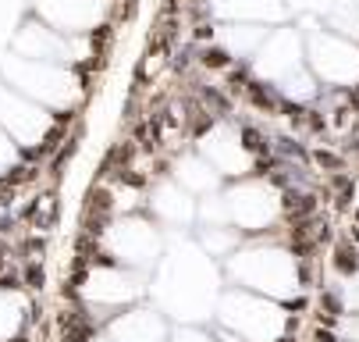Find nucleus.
Segmentation results:
<instances>
[{
  "instance_id": "14",
  "label": "nucleus",
  "mask_w": 359,
  "mask_h": 342,
  "mask_svg": "<svg viewBox=\"0 0 359 342\" xmlns=\"http://www.w3.org/2000/svg\"><path fill=\"white\" fill-rule=\"evenodd\" d=\"M25 285L29 289H43V268L32 261V264H25Z\"/></svg>"
},
{
  "instance_id": "5",
  "label": "nucleus",
  "mask_w": 359,
  "mask_h": 342,
  "mask_svg": "<svg viewBox=\"0 0 359 342\" xmlns=\"http://www.w3.org/2000/svg\"><path fill=\"white\" fill-rule=\"evenodd\" d=\"M203 161L221 175H249V168H252V157L245 150V143L231 129H214L207 139H203Z\"/></svg>"
},
{
  "instance_id": "13",
  "label": "nucleus",
  "mask_w": 359,
  "mask_h": 342,
  "mask_svg": "<svg viewBox=\"0 0 359 342\" xmlns=\"http://www.w3.org/2000/svg\"><path fill=\"white\" fill-rule=\"evenodd\" d=\"M175 342H214L207 331H199V328H192V324H185V328H178L175 331Z\"/></svg>"
},
{
  "instance_id": "6",
  "label": "nucleus",
  "mask_w": 359,
  "mask_h": 342,
  "mask_svg": "<svg viewBox=\"0 0 359 342\" xmlns=\"http://www.w3.org/2000/svg\"><path fill=\"white\" fill-rule=\"evenodd\" d=\"M46 114L32 104H25L22 96L8 93V89H0V129H8V136H15L18 143L32 146L36 139H43L46 132Z\"/></svg>"
},
{
  "instance_id": "12",
  "label": "nucleus",
  "mask_w": 359,
  "mask_h": 342,
  "mask_svg": "<svg viewBox=\"0 0 359 342\" xmlns=\"http://www.w3.org/2000/svg\"><path fill=\"white\" fill-rule=\"evenodd\" d=\"M15 164H18V150H15L11 136H8L4 129H0V175H8Z\"/></svg>"
},
{
  "instance_id": "2",
  "label": "nucleus",
  "mask_w": 359,
  "mask_h": 342,
  "mask_svg": "<svg viewBox=\"0 0 359 342\" xmlns=\"http://www.w3.org/2000/svg\"><path fill=\"white\" fill-rule=\"evenodd\" d=\"M231 275L245 289H260L271 296H288L299 289V261L288 250H245L231 254Z\"/></svg>"
},
{
  "instance_id": "1",
  "label": "nucleus",
  "mask_w": 359,
  "mask_h": 342,
  "mask_svg": "<svg viewBox=\"0 0 359 342\" xmlns=\"http://www.w3.org/2000/svg\"><path fill=\"white\" fill-rule=\"evenodd\" d=\"M221 321L242 342H278L285 338V328H288V314H281L274 303L260 296H249L245 289L228 292L221 300Z\"/></svg>"
},
{
  "instance_id": "9",
  "label": "nucleus",
  "mask_w": 359,
  "mask_h": 342,
  "mask_svg": "<svg viewBox=\"0 0 359 342\" xmlns=\"http://www.w3.org/2000/svg\"><path fill=\"white\" fill-rule=\"evenodd\" d=\"M178 185L189 192H210L217 185V171L203 157H182L178 161Z\"/></svg>"
},
{
  "instance_id": "8",
  "label": "nucleus",
  "mask_w": 359,
  "mask_h": 342,
  "mask_svg": "<svg viewBox=\"0 0 359 342\" xmlns=\"http://www.w3.org/2000/svg\"><path fill=\"white\" fill-rule=\"evenodd\" d=\"M149 211L168 225H189L196 218V204L189 197V189H182L178 182H164L157 185V192L149 197Z\"/></svg>"
},
{
  "instance_id": "3",
  "label": "nucleus",
  "mask_w": 359,
  "mask_h": 342,
  "mask_svg": "<svg viewBox=\"0 0 359 342\" xmlns=\"http://www.w3.org/2000/svg\"><path fill=\"white\" fill-rule=\"evenodd\" d=\"M104 232H107L111 254H104L100 261H118V264H132V268H146L157 261V232H153L149 221L128 218V221H118L114 228H104Z\"/></svg>"
},
{
  "instance_id": "7",
  "label": "nucleus",
  "mask_w": 359,
  "mask_h": 342,
  "mask_svg": "<svg viewBox=\"0 0 359 342\" xmlns=\"http://www.w3.org/2000/svg\"><path fill=\"white\" fill-rule=\"evenodd\" d=\"M107 335L114 342H164L168 324L157 310H128L107 324Z\"/></svg>"
},
{
  "instance_id": "4",
  "label": "nucleus",
  "mask_w": 359,
  "mask_h": 342,
  "mask_svg": "<svg viewBox=\"0 0 359 342\" xmlns=\"http://www.w3.org/2000/svg\"><path fill=\"white\" fill-rule=\"evenodd\" d=\"M228 221L249 228V232H260L267 228L278 211H281V200H278V192L267 189L264 182H242L238 189L228 192Z\"/></svg>"
},
{
  "instance_id": "10",
  "label": "nucleus",
  "mask_w": 359,
  "mask_h": 342,
  "mask_svg": "<svg viewBox=\"0 0 359 342\" xmlns=\"http://www.w3.org/2000/svg\"><path fill=\"white\" fill-rule=\"evenodd\" d=\"M199 242H203V250H207L210 257H231V254H238L242 235L235 228H228V225H207L199 232Z\"/></svg>"
},
{
  "instance_id": "11",
  "label": "nucleus",
  "mask_w": 359,
  "mask_h": 342,
  "mask_svg": "<svg viewBox=\"0 0 359 342\" xmlns=\"http://www.w3.org/2000/svg\"><path fill=\"white\" fill-rule=\"evenodd\" d=\"M22 303H18V296H11V292L4 289L0 292V342H8L15 331H18V324H22Z\"/></svg>"
}]
</instances>
